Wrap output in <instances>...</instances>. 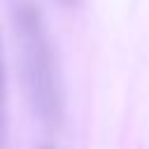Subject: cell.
<instances>
[{
    "label": "cell",
    "instance_id": "2",
    "mask_svg": "<svg viewBox=\"0 0 149 149\" xmlns=\"http://www.w3.org/2000/svg\"><path fill=\"white\" fill-rule=\"evenodd\" d=\"M2 107H5V63H2V47H0V126H2Z\"/></svg>",
    "mask_w": 149,
    "mask_h": 149
},
{
    "label": "cell",
    "instance_id": "3",
    "mask_svg": "<svg viewBox=\"0 0 149 149\" xmlns=\"http://www.w3.org/2000/svg\"><path fill=\"white\" fill-rule=\"evenodd\" d=\"M61 5H65V7H70V5H77V0H58Z\"/></svg>",
    "mask_w": 149,
    "mask_h": 149
},
{
    "label": "cell",
    "instance_id": "4",
    "mask_svg": "<svg viewBox=\"0 0 149 149\" xmlns=\"http://www.w3.org/2000/svg\"><path fill=\"white\" fill-rule=\"evenodd\" d=\"M47 149H49V147H47Z\"/></svg>",
    "mask_w": 149,
    "mask_h": 149
},
{
    "label": "cell",
    "instance_id": "1",
    "mask_svg": "<svg viewBox=\"0 0 149 149\" xmlns=\"http://www.w3.org/2000/svg\"><path fill=\"white\" fill-rule=\"evenodd\" d=\"M16 40V54L23 70V81L33 105L42 116H54L61 109L58 68L42 12L35 0H7Z\"/></svg>",
    "mask_w": 149,
    "mask_h": 149
}]
</instances>
